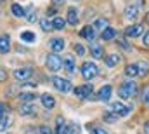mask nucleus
Segmentation results:
<instances>
[{"label":"nucleus","instance_id":"24","mask_svg":"<svg viewBox=\"0 0 149 134\" xmlns=\"http://www.w3.org/2000/svg\"><path fill=\"white\" fill-rule=\"evenodd\" d=\"M56 124H57L56 134H64V131H66V122H64V118H63V117H57V118H56Z\"/></svg>","mask_w":149,"mask_h":134},{"label":"nucleus","instance_id":"11","mask_svg":"<svg viewBox=\"0 0 149 134\" xmlns=\"http://www.w3.org/2000/svg\"><path fill=\"white\" fill-rule=\"evenodd\" d=\"M139 5H141V2H137V5H128L125 9V19H135L139 14Z\"/></svg>","mask_w":149,"mask_h":134},{"label":"nucleus","instance_id":"10","mask_svg":"<svg viewBox=\"0 0 149 134\" xmlns=\"http://www.w3.org/2000/svg\"><path fill=\"white\" fill-rule=\"evenodd\" d=\"M10 51V37L7 33L0 35V52L2 54H7Z\"/></svg>","mask_w":149,"mask_h":134},{"label":"nucleus","instance_id":"8","mask_svg":"<svg viewBox=\"0 0 149 134\" xmlns=\"http://www.w3.org/2000/svg\"><path fill=\"white\" fill-rule=\"evenodd\" d=\"M144 33V26L142 25H132L125 30V37L127 38H132V37H141Z\"/></svg>","mask_w":149,"mask_h":134},{"label":"nucleus","instance_id":"23","mask_svg":"<svg viewBox=\"0 0 149 134\" xmlns=\"http://www.w3.org/2000/svg\"><path fill=\"white\" fill-rule=\"evenodd\" d=\"M37 98L38 96L35 94V92H23V94L19 96V99L23 101V103H33Z\"/></svg>","mask_w":149,"mask_h":134},{"label":"nucleus","instance_id":"39","mask_svg":"<svg viewBox=\"0 0 149 134\" xmlns=\"http://www.w3.org/2000/svg\"><path fill=\"white\" fill-rule=\"evenodd\" d=\"M24 134H37V131L33 127H28V129H24Z\"/></svg>","mask_w":149,"mask_h":134},{"label":"nucleus","instance_id":"38","mask_svg":"<svg viewBox=\"0 0 149 134\" xmlns=\"http://www.w3.org/2000/svg\"><path fill=\"white\" fill-rule=\"evenodd\" d=\"M142 42H144V45H148V47H149V32H144V37H142Z\"/></svg>","mask_w":149,"mask_h":134},{"label":"nucleus","instance_id":"21","mask_svg":"<svg viewBox=\"0 0 149 134\" xmlns=\"http://www.w3.org/2000/svg\"><path fill=\"white\" fill-rule=\"evenodd\" d=\"M125 75L134 78V77H139V70H137V63L135 65H127L125 66Z\"/></svg>","mask_w":149,"mask_h":134},{"label":"nucleus","instance_id":"44","mask_svg":"<svg viewBox=\"0 0 149 134\" xmlns=\"http://www.w3.org/2000/svg\"><path fill=\"white\" fill-rule=\"evenodd\" d=\"M2 113H3V104L0 103V118H2Z\"/></svg>","mask_w":149,"mask_h":134},{"label":"nucleus","instance_id":"31","mask_svg":"<svg viewBox=\"0 0 149 134\" xmlns=\"http://www.w3.org/2000/svg\"><path fill=\"white\" fill-rule=\"evenodd\" d=\"M141 99H142V103H146V104H149V85H146V87L142 89Z\"/></svg>","mask_w":149,"mask_h":134},{"label":"nucleus","instance_id":"22","mask_svg":"<svg viewBox=\"0 0 149 134\" xmlns=\"http://www.w3.org/2000/svg\"><path fill=\"white\" fill-rule=\"evenodd\" d=\"M137 70H139V77H144L149 73V63L148 61H141L137 63Z\"/></svg>","mask_w":149,"mask_h":134},{"label":"nucleus","instance_id":"14","mask_svg":"<svg viewBox=\"0 0 149 134\" xmlns=\"http://www.w3.org/2000/svg\"><path fill=\"white\" fill-rule=\"evenodd\" d=\"M40 101H42V104H43L45 110H52V108L56 106V99H54L50 94H43V96H40Z\"/></svg>","mask_w":149,"mask_h":134},{"label":"nucleus","instance_id":"7","mask_svg":"<svg viewBox=\"0 0 149 134\" xmlns=\"http://www.w3.org/2000/svg\"><path fill=\"white\" fill-rule=\"evenodd\" d=\"M33 75V70L31 68H19V70H14V78H17L19 82H26L28 78H31Z\"/></svg>","mask_w":149,"mask_h":134},{"label":"nucleus","instance_id":"28","mask_svg":"<svg viewBox=\"0 0 149 134\" xmlns=\"http://www.w3.org/2000/svg\"><path fill=\"white\" fill-rule=\"evenodd\" d=\"M94 28H95V30L104 32V30L108 28V19H104V18H102V19H97V21H95V25H94Z\"/></svg>","mask_w":149,"mask_h":134},{"label":"nucleus","instance_id":"20","mask_svg":"<svg viewBox=\"0 0 149 134\" xmlns=\"http://www.w3.org/2000/svg\"><path fill=\"white\" fill-rule=\"evenodd\" d=\"M31 113H35L33 103H24L23 106H19V115H31Z\"/></svg>","mask_w":149,"mask_h":134},{"label":"nucleus","instance_id":"9","mask_svg":"<svg viewBox=\"0 0 149 134\" xmlns=\"http://www.w3.org/2000/svg\"><path fill=\"white\" fill-rule=\"evenodd\" d=\"M111 91H113L111 85H102V87L99 89V92H97V99L99 101H109V98H111Z\"/></svg>","mask_w":149,"mask_h":134},{"label":"nucleus","instance_id":"16","mask_svg":"<svg viewBox=\"0 0 149 134\" xmlns=\"http://www.w3.org/2000/svg\"><path fill=\"white\" fill-rule=\"evenodd\" d=\"M118 63H121V56L120 54H109V56H106V65L109 68H113V66H116Z\"/></svg>","mask_w":149,"mask_h":134},{"label":"nucleus","instance_id":"43","mask_svg":"<svg viewBox=\"0 0 149 134\" xmlns=\"http://www.w3.org/2000/svg\"><path fill=\"white\" fill-rule=\"evenodd\" d=\"M47 14H56V9H52V7H50V9L47 11Z\"/></svg>","mask_w":149,"mask_h":134},{"label":"nucleus","instance_id":"29","mask_svg":"<svg viewBox=\"0 0 149 134\" xmlns=\"http://www.w3.org/2000/svg\"><path fill=\"white\" fill-rule=\"evenodd\" d=\"M40 28H42L43 32H50V30H54L52 21H49V19H40Z\"/></svg>","mask_w":149,"mask_h":134},{"label":"nucleus","instance_id":"1","mask_svg":"<svg viewBox=\"0 0 149 134\" xmlns=\"http://www.w3.org/2000/svg\"><path fill=\"white\" fill-rule=\"evenodd\" d=\"M137 92V85H135V82L134 80H125L121 85H120V89H118V96L120 98H123V99H128V98H132L134 94Z\"/></svg>","mask_w":149,"mask_h":134},{"label":"nucleus","instance_id":"30","mask_svg":"<svg viewBox=\"0 0 149 134\" xmlns=\"http://www.w3.org/2000/svg\"><path fill=\"white\" fill-rule=\"evenodd\" d=\"M10 124H12V120H10L9 117H2V118H0V133L5 131L7 127H10Z\"/></svg>","mask_w":149,"mask_h":134},{"label":"nucleus","instance_id":"26","mask_svg":"<svg viewBox=\"0 0 149 134\" xmlns=\"http://www.w3.org/2000/svg\"><path fill=\"white\" fill-rule=\"evenodd\" d=\"M35 38H37V35L33 33V32H23V33H21V40H23V42L31 44V42H35Z\"/></svg>","mask_w":149,"mask_h":134},{"label":"nucleus","instance_id":"19","mask_svg":"<svg viewBox=\"0 0 149 134\" xmlns=\"http://www.w3.org/2000/svg\"><path fill=\"white\" fill-rule=\"evenodd\" d=\"M90 52H92V56H94L95 59H101V58L104 56V51H102V47H101L99 44H92V47H90Z\"/></svg>","mask_w":149,"mask_h":134},{"label":"nucleus","instance_id":"6","mask_svg":"<svg viewBox=\"0 0 149 134\" xmlns=\"http://www.w3.org/2000/svg\"><path fill=\"white\" fill-rule=\"evenodd\" d=\"M92 92H94L92 84H85V85H78V87H74V96H78V98H81V99H87Z\"/></svg>","mask_w":149,"mask_h":134},{"label":"nucleus","instance_id":"12","mask_svg":"<svg viewBox=\"0 0 149 134\" xmlns=\"http://www.w3.org/2000/svg\"><path fill=\"white\" fill-rule=\"evenodd\" d=\"M80 37L81 38H85V40H90V42H94V38H95V33H94V28L92 26H83L81 30H80Z\"/></svg>","mask_w":149,"mask_h":134},{"label":"nucleus","instance_id":"4","mask_svg":"<svg viewBox=\"0 0 149 134\" xmlns=\"http://www.w3.org/2000/svg\"><path fill=\"white\" fill-rule=\"evenodd\" d=\"M52 84L59 92H70L71 91V82L68 78H61V77H52Z\"/></svg>","mask_w":149,"mask_h":134},{"label":"nucleus","instance_id":"27","mask_svg":"<svg viewBox=\"0 0 149 134\" xmlns=\"http://www.w3.org/2000/svg\"><path fill=\"white\" fill-rule=\"evenodd\" d=\"M114 37H116V30L111 28V26H108V28L102 32V38H104V40H113Z\"/></svg>","mask_w":149,"mask_h":134},{"label":"nucleus","instance_id":"37","mask_svg":"<svg viewBox=\"0 0 149 134\" xmlns=\"http://www.w3.org/2000/svg\"><path fill=\"white\" fill-rule=\"evenodd\" d=\"M92 134H108V133H106L102 127H94V129H92Z\"/></svg>","mask_w":149,"mask_h":134},{"label":"nucleus","instance_id":"40","mask_svg":"<svg viewBox=\"0 0 149 134\" xmlns=\"http://www.w3.org/2000/svg\"><path fill=\"white\" fill-rule=\"evenodd\" d=\"M52 2H54V5H63L66 0H52Z\"/></svg>","mask_w":149,"mask_h":134},{"label":"nucleus","instance_id":"45","mask_svg":"<svg viewBox=\"0 0 149 134\" xmlns=\"http://www.w3.org/2000/svg\"><path fill=\"white\" fill-rule=\"evenodd\" d=\"M146 21H148V23H149V12H148V14H146Z\"/></svg>","mask_w":149,"mask_h":134},{"label":"nucleus","instance_id":"2","mask_svg":"<svg viewBox=\"0 0 149 134\" xmlns=\"http://www.w3.org/2000/svg\"><path fill=\"white\" fill-rule=\"evenodd\" d=\"M80 71H81V77L87 78V80H92L94 77L99 75V68H97V65H95L94 61H87V63H83L81 68H80Z\"/></svg>","mask_w":149,"mask_h":134},{"label":"nucleus","instance_id":"17","mask_svg":"<svg viewBox=\"0 0 149 134\" xmlns=\"http://www.w3.org/2000/svg\"><path fill=\"white\" fill-rule=\"evenodd\" d=\"M63 66L66 68L68 71H74V58L71 54H68V56L63 58Z\"/></svg>","mask_w":149,"mask_h":134},{"label":"nucleus","instance_id":"35","mask_svg":"<svg viewBox=\"0 0 149 134\" xmlns=\"http://www.w3.org/2000/svg\"><path fill=\"white\" fill-rule=\"evenodd\" d=\"M74 51H76V56H85V47L81 44H74Z\"/></svg>","mask_w":149,"mask_h":134},{"label":"nucleus","instance_id":"34","mask_svg":"<svg viewBox=\"0 0 149 134\" xmlns=\"http://www.w3.org/2000/svg\"><path fill=\"white\" fill-rule=\"evenodd\" d=\"M125 38H127V37H125ZM125 38H118V44H120L127 52H130V51H132V47H130V44H127V40H125Z\"/></svg>","mask_w":149,"mask_h":134},{"label":"nucleus","instance_id":"33","mask_svg":"<svg viewBox=\"0 0 149 134\" xmlns=\"http://www.w3.org/2000/svg\"><path fill=\"white\" fill-rule=\"evenodd\" d=\"M78 126H74V124H71V126H66V131H64V134H78Z\"/></svg>","mask_w":149,"mask_h":134},{"label":"nucleus","instance_id":"41","mask_svg":"<svg viewBox=\"0 0 149 134\" xmlns=\"http://www.w3.org/2000/svg\"><path fill=\"white\" fill-rule=\"evenodd\" d=\"M0 80H5V71L3 70H0Z\"/></svg>","mask_w":149,"mask_h":134},{"label":"nucleus","instance_id":"18","mask_svg":"<svg viewBox=\"0 0 149 134\" xmlns=\"http://www.w3.org/2000/svg\"><path fill=\"white\" fill-rule=\"evenodd\" d=\"M10 12H12V16H16V18H23V16H26V11H24L19 4H12V5H10Z\"/></svg>","mask_w":149,"mask_h":134},{"label":"nucleus","instance_id":"13","mask_svg":"<svg viewBox=\"0 0 149 134\" xmlns=\"http://www.w3.org/2000/svg\"><path fill=\"white\" fill-rule=\"evenodd\" d=\"M49 45H50V49H52V51L57 54V52H61V51L64 49V40L57 37V38H52V40L49 42Z\"/></svg>","mask_w":149,"mask_h":134},{"label":"nucleus","instance_id":"15","mask_svg":"<svg viewBox=\"0 0 149 134\" xmlns=\"http://www.w3.org/2000/svg\"><path fill=\"white\" fill-rule=\"evenodd\" d=\"M66 23L68 25H71V26H76L78 25V11L71 7V9H68V18H66Z\"/></svg>","mask_w":149,"mask_h":134},{"label":"nucleus","instance_id":"32","mask_svg":"<svg viewBox=\"0 0 149 134\" xmlns=\"http://www.w3.org/2000/svg\"><path fill=\"white\" fill-rule=\"evenodd\" d=\"M104 120H106V122H116V120H118V115H114L111 111H106V113H104Z\"/></svg>","mask_w":149,"mask_h":134},{"label":"nucleus","instance_id":"42","mask_svg":"<svg viewBox=\"0 0 149 134\" xmlns=\"http://www.w3.org/2000/svg\"><path fill=\"white\" fill-rule=\"evenodd\" d=\"M144 133H146V134H149V122L146 124V126H144Z\"/></svg>","mask_w":149,"mask_h":134},{"label":"nucleus","instance_id":"25","mask_svg":"<svg viewBox=\"0 0 149 134\" xmlns=\"http://www.w3.org/2000/svg\"><path fill=\"white\" fill-rule=\"evenodd\" d=\"M52 26H54V30H63L64 26H66V19H63V18H54L52 19Z\"/></svg>","mask_w":149,"mask_h":134},{"label":"nucleus","instance_id":"36","mask_svg":"<svg viewBox=\"0 0 149 134\" xmlns=\"http://www.w3.org/2000/svg\"><path fill=\"white\" fill-rule=\"evenodd\" d=\"M38 131H40V134H52L50 127H47V126H42V127H40Z\"/></svg>","mask_w":149,"mask_h":134},{"label":"nucleus","instance_id":"3","mask_svg":"<svg viewBox=\"0 0 149 134\" xmlns=\"http://www.w3.org/2000/svg\"><path fill=\"white\" fill-rule=\"evenodd\" d=\"M45 65H47V68H49L50 71H59V70L63 68V59H61L59 54L52 52V54H49V56L45 58Z\"/></svg>","mask_w":149,"mask_h":134},{"label":"nucleus","instance_id":"5","mask_svg":"<svg viewBox=\"0 0 149 134\" xmlns=\"http://www.w3.org/2000/svg\"><path fill=\"white\" fill-rule=\"evenodd\" d=\"M109 111L114 113V115H118V117H125V115L130 113V106H127L123 103H111L109 104Z\"/></svg>","mask_w":149,"mask_h":134}]
</instances>
